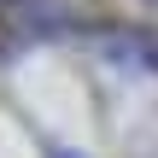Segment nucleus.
Returning <instances> with one entry per match:
<instances>
[{
	"instance_id": "nucleus-1",
	"label": "nucleus",
	"mask_w": 158,
	"mask_h": 158,
	"mask_svg": "<svg viewBox=\"0 0 158 158\" xmlns=\"http://www.w3.org/2000/svg\"><path fill=\"white\" fill-rule=\"evenodd\" d=\"M123 53H147V64H158V35L152 29H129L123 35Z\"/></svg>"
},
{
	"instance_id": "nucleus-2",
	"label": "nucleus",
	"mask_w": 158,
	"mask_h": 158,
	"mask_svg": "<svg viewBox=\"0 0 158 158\" xmlns=\"http://www.w3.org/2000/svg\"><path fill=\"white\" fill-rule=\"evenodd\" d=\"M47 158H70V152H64V147H53V152H47Z\"/></svg>"
}]
</instances>
